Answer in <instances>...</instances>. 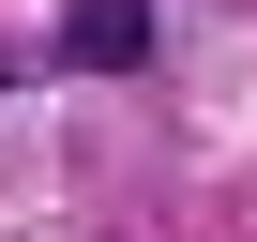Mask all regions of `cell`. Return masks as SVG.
Masks as SVG:
<instances>
[{
  "mask_svg": "<svg viewBox=\"0 0 257 242\" xmlns=\"http://www.w3.org/2000/svg\"><path fill=\"white\" fill-rule=\"evenodd\" d=\"M61 61L76 76H137L152 61V0H61Z\"/></svg>",
  "mask_w": 257,
  "mask_h": 242,
  "instance_id": "cell-1",
  "label": "cell"
}]
</instances>
